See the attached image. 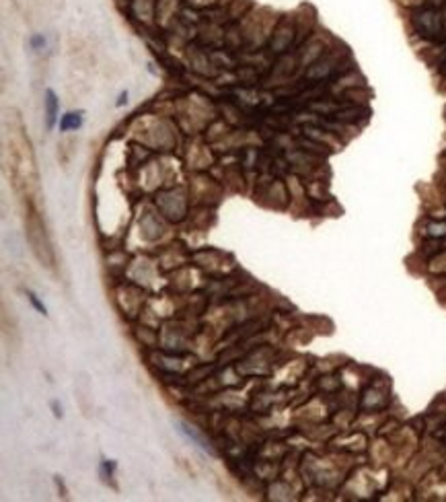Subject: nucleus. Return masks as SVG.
I'll return each mask as SVG.
<instances>
[{"label": "nucleus", "instance_id": "1", "mask_svg": "<svg viewBox=\"0 0 446 502\" xmlns=\"http://www.w3.org/2000/svg\"><path fill=\"white\" fill-rule=\"evenodd\" d=\"M56 118H58V99L56 93L52 89L46 91V126L48 130H52L56 126Z\"/></svg>", "mask_w": 446, "mask_h": 502}, {"label": "nucleus", "instance_id": "2", "mask_svg": "<svg viewBox=\"0 0 446 502\" xmlns=\"http://www.w3.org/2000/svg\"><path fill=\"white\" fill-rule=\"evenodd\" d=\"M80 126H82V116H80V114H74V112L62 116V120H60V130H62V132H68V130H76V128H80Z\"/></svg>", "mask_w": 446, "mask_h": 502}, {"label": "nucleus", "instance_id": "3", "mask_svg": "<svg viewBox=\"0 0 446 502\" xmlns=\"http://www.w3.org/2000/svg\"><path fill=\"white\" fill-rule=\"evenodd\" d=\"M29 300H31V305H33V307H35V309H37V311H39L41 315H46V313H48V309H46V305H41V303L37 300V296H35L33 292H29Z\"/></svg>", "mask_w": 446, "mask_h": 502}, {"label": "nucleus", "instance_id": "4", "mask_svg": "<svg viewBox=\"0 0 446 502\" xmlns=\"http://www.w3.org/2000/svg\"><path fill=\"white\" fill-rule=\"evenodd\" d=\"M43 46H46V37H43V35H33L31 37V48L33 50H39Z\"/></svg>", "mask_w": 446, "mask_h": 502}, {"label": "nucleus", "instance_id": "5", "mask_svg": "<svg viewBox=\"0 0 446 502\" xmlns=\"http://www.w3.org/2000/svg\"><path fill=\"white\" fill-rule=\"evenodd\" d=\"M52 408H54V414H56V418H60V416H62V408L58 406V401H54V404H52Z\"/></svg>", "mask_w": 446, "mask_h": 502}, {"label": "nucleus", "instance_id": "6", "mask_svg": "<svg viewBox=\"0 0 446 502\" xmlns=\"http://www.w3.org/2000/svg\"><path fill=\"white\" fill-rule=\"evenodd\" d=\"M124 103H128V93H122V97L118 101V105H124Z\"/></svg>", "mask_w": 446, "mask_h": 502}]
</instances>
